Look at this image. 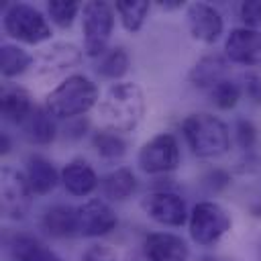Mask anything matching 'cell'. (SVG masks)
I'll return each instance as SVG.
<instances>
[{
    "label": "cell",
    "instance_id": "obj_1",
    "mask_svg": "<svg viewBox=\"0 0 261 261\" xmlns=\"http://www.w3.org/2000/svg\"><path fill=\"white\" fill-rule=\"evenodd\" d=\"M147 112V98L137 82L122 80L110 84L98 102V114L104 128L118 135L133 133Z\"/></svg>",
    "mask_w": 261,
    "mask_h": 261
},
{
    "label": "cell",
    "instance_id": "obj_2",
    "mask_svg": "<svg viewBox=\"0 0 261 261\" xmlns=\"http://www.w3.org/2000/svg\"><path fill=\"white\" fill-rule=\"evenodd\" d=\"M98 84L86 73H71L47 92L43 106L55 120H71L86 116L92 108H98Z\"/></svg>",
    "mask_w": 261,
    "mask_h": 261
},
{
    "label": "cell",
    "instance_id": "obj_3",
    "mask_svg": "<svg viewBox=\"0 0 261 261\" xmlns=\"http://www.w3.org/2000/svg\"><path fill=\"white\" fill-rule=\"evenodd\" d=\"M181 137L200 159H218L230 151V128L228 124L210 112H192L179 122Z\"/></svg>",
    "mask_w": 261,
    "mask_h": 261
},
{
    "label": "cell",
    "instance_id": "obj_4",
    "mask_svg": "<svg viewBox=\"0 0 261 261\" xmlns=\"http://www.w3.org/2000/svg\"><path fill=\"white\" fill-rule=\"evenodd\" d=\"M2 29L6 37L22 45H41L53 35L49 18L39 8L24 2L6 4L2 14Z\"/></svg>",
    "mask_w": 261,
    "mask_h": 261
},
{
    "label": "cell",
    "instance_id": "obj_5",
    "mask_svg": "<svg viewBox=\"0 0 261 261\" xmlns=\"http://www.w3.org/2000/svg\"><path fill=\"white\" fill-rule=\"evenodd\" d=\"M116 24L114 4L92 0L82 8V37H84V55L100 59L110 49V39Z\"/></svg>",
    "mask_w": 261,
    "mask_h": 261
},
{
    "label": "cell",
    "instance_id": "obj_6",
    "mask_svg": "<svg viewBox=\"0 0 261 261\" xmlns=\"http://www.w3.org/2000/svg\"><path fill=\"white\" fill-rule=\"evenodd\" d=\"M230 228H232V216L222 204L214 200H202L192 206L188 218V232L196 245L214 247L222 241V237Z\"/></svg>",
    "mask_w": 261,
    "mask_h": 261
},
{
    "label": "cell",
    "instance_id": "obj_7",
    "mask_svg": "<svg viewBox=\"0 0 261 261\" xmlns=\"http://www.w3.org/2000/svg\"><path fill=\"white\" fill-rule=\"evenodd\" d=\"M181 163L179 141L173 133H157L137 153V167L147 175H169Z\"/></svg>",
    "mask_w": 261,
    "mask_h": 261
},
{
    "label": "cell",
    "instance_id": "obj_8",
    "mask_svg": "<svg viewBox=\"0 0 261 261\" xmlns=\"http://www.w3.org/2000/svg\"><path fill=\"white\" fill-rule=\"evenodd\" d=\"M33 190L22 169L4 165L0 171V210L6 220H24L33 206Z\"/></svg>",
    "mask_w": 261,
    "mask_h": 261
},
{
    "label": "cell",
    "instance_id": "obj_9",
    "mask_svg": "<svg viewBox=\"0 0 261 261\" xmlns=\"http://www.w3.org/2000/svg\"><path fill=\"white\" fill-rule=\"evenodd\" d=\"M141 210L153 222L169 228H179L188 224V218H190L186 200L169 188H155L147 192L141 198Z\"/></svg>",
    "mask_w": 261,
    "mask_h": 261
},
{
    "label": "cell",
    "instance_id": "obj_10",
    "mask_svg": "<svg viewBox=\"0 0 261 261\" xmlns=\"http://www.w3.org/2000/svg\"><path fill=\"white\" fill-rule=\"evenodd\" d=\"M84 61V49H80L71 41H57L49 47L41 49L35 55V75L41 80H55L67 77L69 71L75 69Z\"/></svg>",
    "mask_w": 261,
    "mask_h": 261
},
{
    "label": "cell",
    "instance_id": "obj_11",
    "mask_svg": "<svg viewBox=\"0 0 261 261\" xmlns=\"http://www.w3.org/2000/svg\"><path fill=\"white\" fill-rule=\"evenodd\" d=\"M186 24L190 37L204 45H214L224 35V16L208 2H190L186 8Z\"/></svg>",
    "mask_w": 261,
    "mask_h": 261
},
{
    "label": "cell",
    "instance_id": "obj_12",
    "mask_svg": "<svg viewBox=\"0 0 261 261\" xmlns=\"http://www.w3.org/2000/svg\"><path fill=\"white\" fill-rule=\"evenodd\" d=\"M118 226L114 208L102 198H90L77 206V230L84 239H102Z\"/></svg>",
    "mask_w": 261,
    "mask_h": 261
},
{
    "label": "cell",
    "instance_id": "obj_13",
    "mask_svg": "<svg viewBox=\"0 0 261 261\" xmlns=\"http://www.w3.org/2000/svg\"><path fill=\"white\" fill-rule=\"evenodd\" d=\"M224 57L228 63L249 69L261 67V31L234 27L224 37Z\"/></svg>",
    "mask_w": 261,
    "mask_h": 261
},
{
    "label": "cell",
    "instance_id": "obj_14",
    "mask_svg": "<svg viewBox=\"0 0 261 261\" xmlns=\"http://www.w3.org/2000/svg\"><path fill=\"white\" fill-rule=\"evenodd\" d=\"M143 257L145 261H188L190 245L175 232H149L143 239Z\"/></svg>",
    "mask_w": 261,
    "mask_h": 261
},
{
    "label": "cell",
    "instance_id": "obj_15",
    "mask_svg": "<svg viewBox=\"0 0 261 261\" xmlns=\"http://www.w3.org/2000/svg\"><path fill=\"white\" fill-rule=\"evenodd\" d=\"M61 186L73 198H88L98 190L100 177L88 159L73 157L61 167Z\"/></svg>",
    "mask_w": 261,
    "mask_h": 261
},
{
    "label": "cell",
    "instance_id": "obj_16",
    "mask_svg": "<svg viewBox=\"0 0 261 261\" xmlns=\"http://www.w3.org/2000/svg\"><path fill=\"white\" fill-rule=\"evenodd\" d=\"M24 175L29 179L33 194L39 198L49 196L61 184V171L53 165L51 159H47L45 155H39V153L29 155V159L24 163Z\"/></svg>",
    "mask_w": 261,
    "mask_h": 261
},
{
    "label": "cell",
    "instance_id": "obj_17",
    "mask_svg": "<svg viewBox=\"0 0 261 261\" xmlns=\"http://www.w3.org/2000/svg\"><path fill=\"white\" fill-rule=\"evenodd\" d=\"M41 226L51 239H73L80 237L77 230V206L53 204L41 216Z\"/></svg>",
    "mask_w": 261,
    "mask_h": 261
},
{
    "label": "cell",
    "instance_id": "obj_18",
    "mask_svg": "<svg viewBox=\"0 0 261 261\" xmlns=\"http://www.w3.org/2000/svg\"><path fill=\"white\" fill-rule=\"evenodd\" d=\"M228 59L220 53L202 55L188 71V82L198 90H210L220 80L228 77Z\"/></svg>",
    "mask_w": 261,
    "mask_h": 261
},
{
    "label": "cell",
    "instance_id": "obj_19",
    "mask_svg": "<svg viewBox=\"0 0 261 261\" xmlns=\"http://www.w3.org/2000/svg\"><path fill=\"white\" fill-rule=\"evenodd\" d=\"M35 104H33V98H31V92L18 84H12V82H6L2 86V92H0V112H2V118L6 122H12V124H22L27 120V116L33 112Z\"/></svg>",
    "mask_w": 261,
    "mask_h": 261
},
{
    "label": "cell",
    "instance_id": "obj_20",
    "mask_svg": "<svg viewBox=\"0 0 261 261\" xmlns=\"http://www.w3.org/2000/svg\"><path fill=\"white\" fill-rule=\"evenodd\" d=\"M20 130H22V137L33 143V145H41V147H47L51 145L57 135H59V126H57V120L47 112V108L41 104V106H35L33 112L27 116V120L20 124Z\"/></svg>",
    "mask_w": 261,
    "mask_h": 261
},
{
    "label": "cell",
    "instance_id": "obj_21",
    "mask_svg": "<svg viewBox=\"0 0 261 261\" xmlns=\"http://www.w3.org/2000/svg\"><path fill=\"white\" fill-rule=\"evenodd\" d=\"M139 179L130 167H116L100 179V190L106 202H126L137 192Z\"/></svg>",
    "mask_w": 261,
    "mask_h": 261
},
{
    "label": "cell",
    "instance_id": "obj_22",
    "mask_svg": "<svg viewBox=\"0 0 261 261\" xmlns=\"http://www.w3.org/2000/svg\"><path fill=\"white\" fill-rule=\"evenodd\" d=\"M6 247L14 261H63L51 247L33 234H12Z\"/></svg>",
    "mask_w": 261,
    "mask_h": 261
},
{
    "label": "cell",
    "instance_id": "obj_23",
    "mask_svg": "<svg viewBox=\"0 0 261 261\" xmlns=\"http://www.w3.org/2000/svg\"><path fill=\"white\" fill-rule=\"evenodd\" d=\"M35 65V55H31L18 43H4L0 47V73L4 80H14L27 73Z\"/></svg>",
    "mask_w": 261,
    "mask_h": 261
},
{
    "label": "cell",
    "instance_id": "obj_24",
    "mask_svg": "<svg viewBox=\"0 0 261 261\" xmlns=\"http://www.w3.org/2000/svg\"><path fill=\"white\" fill-rule=\"evenodd\" d=\"M130 69V55L124 45H112L96 65V73L106 82H122Z\"/></svg>",
    "mask_w": 261,
    "mask_h": 261
},
{
    "label": "cell",
    "instance_id": "obj_25",
    "mask_svg": "<svg viewBox=\"0 0 261 261\" xmlns=\"http://www.w3.org/2000/svg\"><path fill=\"white\" fill-rule=\"evenodd\" d=\"M151 2L147 0H116L114 2V12L120 20V27L135 35L145 27V20L149 16Z\"/></svg>",
    "mask_w": 261,
    "mask_h": 261
},
{
    "label": "cell",
    "instance_id": "obj_26",
    "mask_svg": "<svg viewBox=\"0 0 261 261\" xmlns=\"http://www.w3.org/2000/svg\"><path fill=\"white\" fill-rule=\"evenodd\" d=\"M92 149L102 157V159H120L126 155L128 151V143L124 139V135H118L114 130L108 128H98L92 135Z\"/></svg>",
    "mask_w": 261,
    "mask_h": 261
},
{
    "label": "cell",
    "instance_id": "obj_27",
    "mask_svg": "<svg viewBox=\"0 0 261 261\" xmlns=\"http://www.w3.org/2000/svg\"><path fill=\"white\" fill-rule=\"evenodd\" d=\"M208 98L214 108L232 110L239 104V100L243 98V86H241V82H237L232 77H224L208 90Z\"/></svg>",
    "mask_w": 261,
    "mask_h": 261
},
{
    "label": "cell",
    "instance_id": "obj_28",
    "mask_svg": "<svg viewBox=\"0 0 261 261\" xmlns=\"http://www.w3.org/2000/svg\"><path fill=\"white\" fill-rule=\"evenodd\" d=\"M82 4L77 0H49L47 2V18L59 27L69 29L77 16H82Z\"/></svg>",
    "mask_w": 261,
    "mask_h": 261
},
{
    "label": "cell",
    "instance_id": "obj_29",
    "mask_svg": "<svg viewBox=\"0 0 261 261\" xmlns=\"http://www.w3.org/2000/svg\"><path fill=\"white\" fill-rule=\"evenodd\" d=\"M232 139L237 143V147L243 153H253L257 141H259V130L255 126L253 120L249 118H237L232 124Z\"/></svg>",
    "mask_w": 261,
    "mask_h": 261
},
{
    "label": "cell",
    "instance_id": "obj_30",
    "mask_svg": "<svg viewBox=\"0 0 261 261\" xmlns=\"http://www.w3.org/2000/svg\"><path fill=\"white\" fill-rule=\"evenodd\" d=\"M230 184H232V175H230V171L224 169V167H210V169L202 175V186H204L208 192H212V194L224 192Z\"/></svg>",
    "mask_w": 261,
    "mask_h": 261
},
{
    "label": "cell",
    "instance_id": "obj_31",
    "mask_svg": "<svg viewBox=\"0 0 261 261\" xmlns=\"http://www.w3.org/2000/svg\"><path fill=\"white\" fill-rule=\"evenodd\" d=\"M243 96L253 104V106H261V73L257 69H249L243 80Z\"/></svg>",
    "mask_w": 261,
    "mask_h": 261
},
{
    "label": "cell",
    "instance_id": "obj_32",
    "mask_svg": "<svg viewBox=\"0 0 261 261\" xmlns=\"http://www.w3.org/2000/svg\"><path fill=\"white\" fill-rule=\"evenodd\" d=\"M239 16L243 27L261 31V0H245L239 6Z\"/></svg>",
    "mask_w": 261,
    "mask_h": 261
},
{
    "label": "cell",
    "instance_id": "obj_33",
    "mask_svg": "<svg viewBox=\"0 0 261 261\" xmlns=\"http://www.w3.org/2000/svg\"><path fill=\"white\" fill-rule=\"evenodd\" d=\"M80 261H118V253L106 243H92L86 247Z\"/></svg>",
    "mask_w": 261,
    "mask_h": 261
},
{
    "label": "cell",
    "instance_id": "obj_34",
    "mask_svg": "<svg viewBox=\"0 0 261 261\" xmlns=\"http://www.w3.org/2000/svg\"><path fill=\"white\" fill-rule=\"evenodd\" d=\"M88 130H90V120L86 116H80V118L65 120L61 128V137L67 141H82L88 135Z\"/></svg>",
    "mask_w": 261,
    "mask_h": 261
},
{
    "label": "cell",
    "instance_id": "obj_35",
    "mask_svg": "<svg viewBox=\"0 0 261 261\" xmlns=\"http://www.w3.org/2000/svg\"><path fill=\"white\" fill-rule=\"evenodd\" d=\"M157 6H159L163 12H175V10L188 8V4H186L184 0H159Z\"/></svg>",
    "mask_w": 261,
    "mask_h": 261
},
{
    "label": "cell",
    "instance_id": "obj_36",
    "mask_svg": "<svg viewBox=\"0 0 261 261\" xmlns=\"http://www.w3.org/2000/svg\"><path fill=\"white\" fill-rule=\"evenodd\" d=\"M10 149H12V141H10L8 133H2V135H0V153H2V155H8Z\"/></svg>",
    "mask_w": 261,
    "mask_h": 261
},
{
    "label": "cell",
    "instance_id": "obj_37",
    "mask_svg": "<svg viewBox=\"0 0 261 261\" xmlns=\"http://www.w3.org/2000/svg\"><path fill=\"white\" fill-rule=\"evenodd\" d=\"M228 261H239V259H228Z\"/></svg>",
    "mask_w": 261,
    "mask_h": 261
}]
</instances>
